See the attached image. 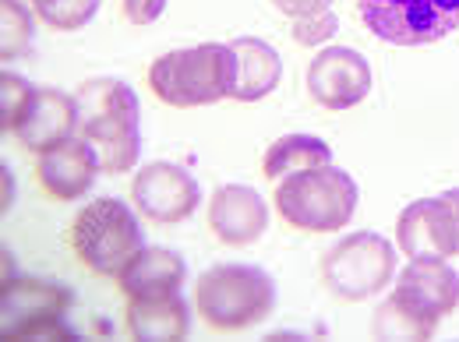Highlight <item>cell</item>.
Listing matches in <instances>:
<instances>
[{"label":"cell","instance_id":"obj_1","mask_svg":"<svg viewBox=\"0 0 459 342\" xmlns=\"http://www.w3.org/2000/svg\"><path fill=\"white\" fill-rule=\"evenodd\" d=\"M459 307V272L449 258H410L393 296L375 311L378 339H431L438 321Z\"/></svg>","mask_w":459,"mask_h":342},{"label":"cell","instance_id":"obj_2","mask_svg":"<svg viewBox=\"0 0 459 342\" xmlns=\"http://www.w3.org/2000/svg\"><path fill=\"white\" fill-rule=\"evenodd\" d=\"M78 134L96 149L103 173H127L142 156V103L131 85L92 78L78 92Z\"/></svg>","mask_w":459,"mask_h":342},{"label":"cell","instance_id":"obj_3","mask_svg":"<svg viewBox=\"0 0 459 342\" xmlns=\"http://www.w3.org/2000/svg\"><path fill=\"white\" fill-rule=\"evenodd\" d=\"M149 85L156 99L177 110L212 107L220 99H230L237 89V54L227 43H198L187 50H173L149 67Z\"/></svg>","mask_w":459,"mask_h":342},{"label":"cell","instance_id":"obj_4","mask_svg":"<svg viewBox=\"0 0 459 342\" xmlns=\"http://www.w3.org/2000/svg\"><path fill=\"white\" fill-rule=\"evenodd\" d=\"M195 307L216 332H244L276 311V283L258 265H212L198 279Z\"/></svg>","mask_w":459,"mask_h":342},{"label":"cell","instance_id":"obj_5","mask_svg":"<svg viewBox=\"0 0 459 342\" xmlns=\"http://www.w3.org/2000/svg\"><path fill=\"white\" fill-rule=\"evenodd\" d=\"M357 180L346 170L325 163L290 173L276 184V209L290 227L304 233H336L357 212Z\"/></svg>","mask_w":459,"mask_h":342},{"label":"cell","instance_id":"obj_6","mask_svg":"<svg viewBox=\"0 0 459 342\" xmlns=\"http://www.w3.org/2000/svg\"><path fill=\"white\" fill-rule=\"evenodd\" d=\"M71 247L92 276L117 279L127 261L145 247L134 212L120 198H92L71 227Z\"/></svg>","mask_w":459,"mask_h":342},{"label":"cell","instance_id":"obj_7","mask_svg":"<svg viewBox=\"0 0 459 342\" xmlns=\"http://www.w3.org/2000/svg\"><path fill=\"white\" fill-rule=\"evenodd\" d=\"M396 279V247L378 233H346L322 258V283L340 300H368Z\"/></svg>","mask_w":459,"mask_h":342},{"label":"cell","instance_id":"obj_8","mask_svg":"<svg viewBox=\"0 0 459 342\" xmlns=\"http://www.w3.org/2000/svg\"><path fill=\"white\" fill-rule=\"evenodd\" d=\"M364 25L393 47H428L459 29V0H357Z\"/></svg>","mask_w":459,"mask_h":342},{"label":"cell","instance_id":"obj_9","mask_svg":"<svg viewBox=\"0 0 459 342\" xmlns=\"http://www.w3.org/2000/svg\"><path fill=\"white\" fill-rule=\"evenodd\" d=\"M71 289L50 279H4V339H67Z\"/></svg>","mask_w":459,"mask_h":342},{"label":"cell","instance_id":"obj_10","mask_svg":"<svg viewBox=\"0 0 459 342\" xmlns=\"http://www.w3.org/2000/svg\"><path fill=\"white\" fill-rule=\"evenodd\" d=\"M131 198L134 209L160 227H177L184 219H191L202 205V187L191 173L177 163H149L134 173L131 184Z\"/></svg>","mask_w":459,"mask_h":342},{"label":"cell","instance_id":"obj_11","mask_svg":"<svg viewBox=\"0 0 459 342\" xmlns=\"http://www.w3.org/2000/svg\"><path fill=\"white\" fill-rule=\"evenodd\" d=\"M371 64L350 47H325L307 67V92L325 110H350L371 92Z\"/></svg>","mask_w":459,"mask_h":342},{"label":"cell","instance_id":"obj_12","mask_svg":"<svg viewBox=\"0 0 459 342\" xmlns=\"http://www.w3.org/2000/svg\"><path fill=\"white\" fill-rule=\"evenodd\" d=\"M396 240L410 258H453L459 254V216L446 194L410 201L396 219Z\"/></svg>","mask_w":459,"mask_h":342},{"label":"cell","instance_id":"obj_13","mask_svg":"<svg viewBox=\"0 0 459 342\" xmlns=\"http://www.w3.org/2000/svg\"><path fill=\"white\" fill-rule=\"evenodd\" d=\"M36 170H39V184H43V191L50 198L74 201V198H85L92 191V184L100 180L103 167H100L96 149L82 134H74V138L60 141L54 149L39 152V167Z\"/></svg>","mask_w":459,"mask_h":342},{"label":"cell","instance_id":"obj_14","mask_svg":"<svg viewBox=\"0 0 459 342\" xmlns=\"http://www.w3.org/2000/svg\"><path fill=\"white\" fill-rule=\"evenodd\" d=\"M209 227L227 247H247L265 236L269 209L262 194L247 184H223L212 191L209 201Z\"/></svg>","mask_w":459,"mask_h":342},{"label":"cell","instance_id":"obj_15","mask_svg":"<svg viewBox=\"0 0 459 342\" xmlns=\"http://www.w3.org/2000/svg\"><path fill=\"white\" fill-rule=\"evenodd\" d=\"M18 141L29 152H47L78 134V99L60 89H36L29 114L18 124Z\"/></svg>","mask_w":459,"mask_h":342},{"label":"cell","instance_id":"obj_16","mask_svg":"<svg viewBox=\"0 0 459 342\" xmlns=\"http://www.w3.org/2000/svg\"><path fill=\"white\" fill-rule=\"evenodd\" d=\"M187 265L170 247H142L127 269L117 276L120 293L127 300H156V296H173L184 289Z\"/></svg>","mask_w":459,"mask_h":342},{"label":"cell","instance_id":"obj_17","mask_svg":"<svg viewBox=\"0 0 459 342\" xmlns=\"http://www.w3.org/2000/svg\"><path fill=\"white\" fill-rule=\"evenodd\" d=\"M230 47L237 54V89H233L237 103H258L283 81V57L265 39L240 36Z\"/></svg>","mask_w":459,"mask_h":342},{"label":"cell","instance_id":"obj_18","mask_svg":"<svg viewBox=\"0 0 459 342\" xmlns=\"http://www.w3.org/2000/svg\"><path fill=\"white\" fill-rule=\"evenodd\" d=\"M131 339L142 342H170L184 339L191 332V307L180 293L156 296V300H127V318H124Z\"/></svg>","mask_w":459,"mask_h":342},{"label":"cell","instance_id":"obj_19","mask_svg":"<svg viewBox=\"0 0 459 342\" xmlns=\"http://www.w3.org/2000/svg\"><path fill=\"white\" fill-rule=\"evenodd\" d=\"M325 163H333V149L322 138H315V134H287V138H280V141L269 145L262 170H265V176L273 184H280L290 173L325 167Z\"/></svg>","mask_w":459,"mask_h":342},{"label":"cell","instance_id":"obj_20","mask_svg":"<svg viewBox=\"0 0 459 342\" xmlns=\"http://www.w3.org/2000/svg\"><path fill=\"white\" fill-rule=\"evenodd\" d=\"M32 39H36L32 11L22 0H0V60H4V67L11 60L29 57Z\"/></svg>","mask_w":459,"mask_h":342},{"label":"cell","instance_id":"obj_21","mask_svg":"<svg viewBox=\"0 0 459 342\" xmlns=\"http://www.w3.org/2000/svg\"><path fill=\"white\" fill-rule=\"evenodd\" d=\"M32 99H36V89L22 74L4 67V74H0V131L4 134L18 131V124H22V116L29 114Z\"/></svg>","mask_w":459,"mask_h":342},{"label":"cell","instance_id":"obj_22","mask_svg":"<svg viewBox=\"0 0 459 342\" xmlns=\"http://www.w3.org/2000/svg\"><path fill=\"white\" fill-rule=\"evenodd\" d=\"M100 11V0H36L39 21L60 32H78L85 29Z\"/></svg>","mask_w":459,"mask_h":342},{"label":"cell","instance_id":"obj_23","mask_svg":"<svg viewBox=\"0 0 459 342\" xmlns=\"http://www.w3.org/2000/svg\"><path fill=\"white\" fill-rule=\"evenodd\" d=\"M290 32L300 47H318V43H329L340 32V18H336V11H322L315 18H297Z\"/></svg>","mask_w":459,"mask_h":342},{"label":"cell","instance_id":"obj_24","mask_svg":"<svg viewBox=\"0 0 459 342\" xmlns=\"http://www.w3.org/2000/svg\"><path fill=\"white\" fill-rule=\"evenodd\" d=\"M120 4H124V18L131 25H152L167 11V0H120Z\"/></svg>","mask_w":459,"mask_h":342},{"label":"cell","instance_id":"obj_25","mask_svg":"<svg viewBox=\"0 0 459 342\" xmlns=\"http://www.w3.org/2000/svg\"><path fill=\"white\" fill-rule=\"evenodd\" d=\"M273 7L287 14L290 21H297V18H315L322 11H333V0H273Z\"/></svg>","mask_w":459,"mask_h":342},{"label":"cell","instance_id":"obj_26","mask_svg":"<svg viewBox=\"0 0 459 342\" xmlns=\"http://www.w3.org/2000/svg\"><path fill=\"white\" fill-rule=\"evenodd\" d=\"M11 201H14V198H11V176H7V170H4V212L11 209Z\"/></svg>","mask_w":459,"mask_h":342},{"label":"cell","instance_id":"obj_27","mask_svg":"<svg viewBox=\"0 0 459 342\" xmlns=\"http://www.w3.org/2000/svg\"><path fill=\"white\" fill-rule=\"evenodd\" d=\"M446 198L453 201V209H456V216H459V187H453V191H446Z\"/></svg>","mask_w":459,"mask_h":342}]
</instances>
